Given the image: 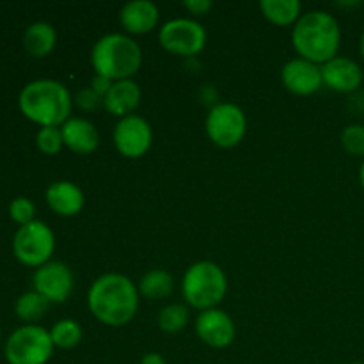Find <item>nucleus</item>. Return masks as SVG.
<instances>
[{"label": "nucleus", "instance_id": "obj_1", "mask_svg": "<svg viewBox=\"0 0 364 364\" xmlns=\"http://www.w3.org/2000/svg\"><path fill=\"white\" fill-rule=\"evenodd\" d=\"M139 288L130 277L110 272L100 276L87 291V306L98 322L121 327L132 322L139 309Z\"/></svg>", "mask_w": 364, "mask_h": 364}, {"label": "nucleus", "instance_id": "obj_2", "mask_svg": "<svg viewBox=\"0 0 364 364\" xmlns=\"http://www.w3.org/2000/svg\"><path fill=\"white\" fill-rule=\"evenodd\" d=\"M291 43L301 59L323 66L338 57L341 43L340 23L326 11H309L294 25Z\"/></svg>", "mask_w": 364, "mask_h": 364}, {"label": "nucleus", "instance_id": "obj_3", "mask_svg": "<svg viewBox=\"0 0 364 364\" xmlns=\"http://www.w3.org/2000/svg\"><path fill=\"white\" fill-rule=\"evenodd\" d=\"M73 98L66 85L52 78H39L20 92V110L41 127H63L70 119Z\"/></svg>", "mask_w": 364, "mask_h": 364}, {"label": "nucleus", "instance_id": "obj_4", "mask_svg": "<svg viewBox=\"0 0 364 364\" xmlns=\"http://www.w3.org/2000/svg\"><path fill=\"white\" fill-rule=\"evenodd\" d=\"M92 70L109 80H128L142 66V50L135 39L127 34H107L92 45Z\"/></svg>", "mask_w": 364, "mask_h": 364}, {"label": "nucleus", "instance_id": "obj_5", "mask_svg": "<svg viewBox=\"0 0 364 364\" xmlns=\"http://www.w3.org/2000/svg\"><path fill=\"white\" fill-rule=\"evenodd\" d=\"M181 294L191 308L206 311L223 302L228 294L226 272L213 262H198L187 269L181 279Z\"/></svg>", "mask_w": 364, "mask_h": 364}, {"label": "nucleus", "instance_id": "obj_6", "mask_svg": "<svg viewBox=\"0 0 364 364\" xmlns=\"http://www.w3.org/2000/svg\"><path fill=\"white\" fill-rule=\"evenodd\" d=\"M50 333L39 326H25L14 331L6 343L9 364H46L53 354Z\"/></svg>", "mask_w": 364, "mask_h": 364}, {"label": "nucleus", "instance_id": "obj_7", "mask_svg": "<svg viewBox=\"0 0 364 364\" xmlns=\"http://www.w3.org/2000/svg\"><path fill=\"white\" fill-rule=\"evenodd\" d=\"M205 128L213 144L231 149L244 141L247 132V117L237 103H215L208 110Z\"/></svg>", "mask_w": 364, "mask_h": 364}, {"label": "nucleus", "instance_id": "obj_8", "mask_svg": "<svg viewBox=\"0 0 364 364\" xmlns=\"http://www.w3.org/2000/svg\"><path fill=\"white\" fill-rule=\"evenodd\" d=\"M14 256L23 265L41 267L52 262V255L55 251V235L41 220H32L23 224L16 231L13 238Z\"/></svg>", "mask_w": 364, "mask_h": 364}, {"label": "nucleus", "instance_id": "obj_9", "mask_svg": "<svg viewBox=\"0 0 364 364\" xmlns=\"http://www.w3.org/2000/svg\"><path fill=\"white\" fill-rule=\"evenodd\" d=\"M159 43L173 55L194 57L205 48L206 31L199 21L191 18H174L162 25L159 31Z\"/></svg>", "mask_w": 364, "mask_h": 364}, {"label": "nucleus", "instance_id": "obj_10", "mask_svg": "<svg viewBox=\"0 0 364 364\" xmlns=\"http://www.w3.org/2000/svg\"><path fill=\"white\" fill-rule=\"evenodd\" d=\"M114 146L124 159H141L149 151L153 142L151 124L144 117L132 114L117 121L114 128Z\"/></svg>", "mask_w": 364, "mask_h": 364}, {"label": "nucleus", "instance_id": "obj_11", "mask_svg": "<svg viewBox=\"0 0 364 364\" xmlns=\"http://www.w3.org/2000/svg\"><path fill=\"white\" fill-rule=\"evenodd\" d=\"M34 291L41 294L48 302H64L73 291V272L63 262H48L39 267L32 277Z\"/></svg>", "mask_w": 364, "mask_h": 364}, {"label": "nucleus", "instance_id": "obj_12", "mask_svg": "<svg viewBox=\"0 0 364 364\" xmlns=\"http://www.w3.org/2000/svg\"><path fill=\"white\" fill-rule=\"evenodd\" d=\"M196 334L205 345L212 348H226L233 343L235 322L226 311L219 308L201 311L196 318Z\"/></svg>", "mask_w": 364, "mask_h": 364}, {"label": "nucleus", "instance_id": "obj_13", "mask_svg": "<svg viewBox=\"0 0 364 364\" xmlns=\"http://www.w3.org/2000/svg\"><path fill=\"white\" fill-rule=\"evenodd\" d=\"M281 80L290 92L297 96H309L320 91L323 85L322 66L309 60L291 59L281 70Z\"/></svg>", "mask_w": 364, "mask_h": 364}, {"label": "nucleus", "instance_id": "obj_14", "mask_svg": "<svg viewBox=\"0 0 364 364\" xmlns=\"http://www.w3.org/2000/svg\"><path fill=\"white\" fill-rule=\"evenodd\" d=\"M323 85L336 92H354L363 82V70L350 57H334L322 66Z\"/></svg>", "mask_w": 364, "mask_h": 364}, {"label": "nucleus", "instance_id": "obj_15", "mask_svg": "<svg viewBox=\"0 0 364 364\" xmlns=\"http://www.w3.org/2000/svg\"><path fill=\"white\" fill-rule=\"evenodd\" d=\"M160 11L151 0H132L121 7V27L128 34L142 36L151 32L159 25Z\"/></svg>", "mask_w": 364, "mask_h": 364}, {"label": "nucleus", "instance_id": "obj_16", "mask_svg": "<svg viewBox=\"0 0 364 364\" xmlns=\"http://www.w3.org/2000/svg\"><path fill=\"white\" fill-rule=\"evenodd\" d=\"M63 141L68 149L77 155H91L100 144V135L95 124L84 117H70L60 127Z\"/></svg>", "mask_w": 364, "mask_h": 364}, {"label": "nucleus", "instance_id": "obj_17", "mask_svg": "<svg viewBox=\"0 0 364 364\" xmlns=\"http://www.w3.org/2000/svg\"><path fill=\"white\" fill-rule=\"evenodd\" d=\"M46 203L60 217H73L82 212L85 205V196L73 181H53L46 188Z\"/></svg>", "mask_w": 364, "mask_h": 364}, {"label": "nucleus", "instance_id": "obj_18", "mask_svg": "<svg viewBox=\"0 0 364 364\" xmlns=\"http://www.w3.org/2000/svg\"><path fill=\"white\" fill-rule=\"evenodd\" d=\"M141 87H139L137 82L134 78H128V80H117L114 82L110 91L107 92V96L103 98V107L109 114L117 117H127L134 114V110L137 109L139 103H141Z\"/></svg>", "mask_w": 364, "mask_h": 364}, {"label": "nucleus", "instance_id": "obj_19", "mask_svg": "<svg viewBox=\"0 0 364 364\" xmlns=\"http://www.w3.org/2000/svg\"><path fill=\"white\" fill-rule=\"evenodd\" d=\"M57 43V32L46 21H38L32 23L31 27L25 31L23 45L25 50L31 53L32 57H45L55 48Z\"/></svg>", "mask_w": 364, "mask_h": 364}, {"label": "nucleus", "instance_id": "obj_20", "mask_svg": "<svg viewBox=\"0 0 364 364\" xmlns=\"http://www.w3.org/2000/svg\"><path fill=\"white\" fill-rule=\"evenodd\" d=\"M259 9L263 16L277 27L295 25L302 16V6L299 0H262Z\"/></svg>", "mask_w": 364, "mask_h": 364}, {"label": "nucleus", "instance_id": "obj_21", "mask_svg": "<svg viewBox=\"0 0 364 364\" xmlns=\"http://www.w3.org/2000/svg\"><path fill=\"white\" fill-rule=\"evenodd\" d=\"M137 288L139 294H141L142 297L149 299V301H162V299H166L167 295L173 291L174 279L173 276L164 269L149 270L148 274L142 276Z\"/></svg>", "mask_w": 364, "mask_h": 364}, {"label": "nucleus", "instance_id": "obj_22", "mask_svg": "<svg viewBox=\"0 0 364 364\" xmlns=\"http://www.w3.org/2000/svg\"><path fill=\"white\" fill-rule=\"evenodd\" d=\"M50 338L53 341V347L70 350V348L80 345L82 338H84V331H82L80 323L75 322V320H60L52 327Z\"/></svg>", "mask_w": 364, "mask_h": 364}, {"label": "nucleus", "instance_id": "obj_23", "mask_svg": "<svg viewBox=\"0 0 364 364\" xmlns=\"http://www.w3.org/2000/svg\"><path fill=\"white\" fill-rule=\"evenodd\" d=\"M50 302L43 297L38 291H27V294L21 295L20 299L14 304L16 309V315L20 316L25 322H38L39 318L45 316V313L48 311Z\"/></svg>", "mask_w": 364, "mask_h": 364}, {"label": "nucleus", "instance_id": "obj_24", "mask_svg": "<svg viewBox=\"0 0 364 364\" xmlns=\"http://www.w3.org/2000/svg\"><path fill=\"white\" fill-rule=\"evenodd\" d=\"M188 308L183 304H169L160 309L159 327L167 334H178L187 327Z\"/></svg>", "mask_w": 364, "mask_h": 364}, {"label": "nucleus", "instance_id": "obj_25", "mask_svg": "<svg viewBox=\"0 0 364 364\" xmlns=\"http://www.w3.org/2000/svg\"><path fill=\"white\" fill-rule=\"evenodd\" d=\"M36 144L45 155H57L63 149V132L59 127H41L36 135Z\"/></svg>", "mask_w": 364, "mask_h": 364}, {"label": "nucleus", "instance_id": "obj_26", "mask_svg": "<svg viewBox=\"0 0 364 364\" xmlns=\"http://www.w3.org/2000/svg\"><path fill=\"white\" fill-rule=\"evenodd\" d=\"M341 146L345 151L354 156H364V127L363 124H348L341 132Z\"/></svg>", "mask_w": 364, "mask_h": 364}, {"label": "nucleus", "instance_id": "obj_27", "mask_svg": "<svg viewBox=\"0 0 364 364\" xmlns=\"http://www.w3.org/2000/svg\"><path fill=\"white\" fill-rule=\"evenodd\" d=\"M9 213H11V217H13V220H16V223L21 224V226H23V224L32 223V220H36L34 219V213H36L34 203L27 198L13 199V203H11V206H9Z\"/></svg>", "mask_w": 364, "mask_h": 364}, {"label": "nucleus", "instance_id": "obj_28", "mask_svg": "<svg viewBox=\"0 0 364 364\" xmlns=\"http://www.w3.org/2000/svg\"><path fill=\"white\" fill-rule=\"evenodd\" d=\"M75 100H77V105L84 110H95L100 103H103V98H100L91 87L78 91L77 98Z\"/></svg>", "mask_w": 364, "mask_h": 364}, {"label": "nucleus", "instance_id": "obj_29", "mask_svg": "<svg viewBox=\"0 0 364 364\" xmlns=\"http://www.w3.org/2000/svg\"><path fill=\"white\" fill-rule=\"evenodd\" d=\"M183 7L191 14H196V16H203V14L208 13L213 7V4L210 0H185Z\"/></svg>", "mask_w": 364, "mask_h": 364}, {"label": "nucleus", "instance_id": "obj_30", "mask_svg": "<svg viewBox=\"0 0 364 364\" xmlns=\"http://www.w3.org/2000/svg\"><path fill=\"white\" fill-rule=\"evenodd\" d=\"M112 84L114 82L109 80V78L95 75V78H92V82H91V89L100 96V98H105L107 92H109L110 87H112Z\"/></svg>", "mask_w": 364, "mask_h": 364}, {"label": "nucleus", "instance_id": "obj_31", "mask_svg": "<svg viewBox=\"0 0 364 364\" xmlns=\"http://www.w3.org/2000/svg\"><path fill=\"white\" fill-rule=\"evenodd\" d=\"M141 364H167L166 359L159 354V352H149L141 359Z\"/></svg>", "mask_w": 364, "mask_h": 364}, {"label": "nucleus", "instance_id": "obj_32", "mask_svg": "<svg viewBox=\"0 0 364 364\" xmlns=\"http://www.w3.org/2000/svg\"><path fill=\"white\" fill-rule=\"evenodd\" d=\"M359 181H361V187L364 188V160L361 164V169H359Z\"/></svg>", "mask_w": 364, "mask_h": 364}, {"label": "nucleus", "instance_id": "obj_33", "mask_svg": "<svg viewBox=\"0 0 364 364\" xmlns=\"http://www.w3.org/2000/svg\"><path fill=\"white\" fill-rule=\"evenodd\" d=\"M359 52H361V57L364 59V32L361 36V41H359Z\"/></svg>", "mask_w": 364, "mask_h": 364}, {"label": "nucleus", "instance_id": "obj_34", "mask_svg": "<svg viewBox=\"0 0 364 364\" xmlns=\"http://www.w3.org/2000/svg\"><path fill=\"white\" fill-rule=\"evenodd\" d=\"M352 364H364V363H352Z\"/></svg>", "mask_w": 364, "mask_h": 364}]
</instances>
